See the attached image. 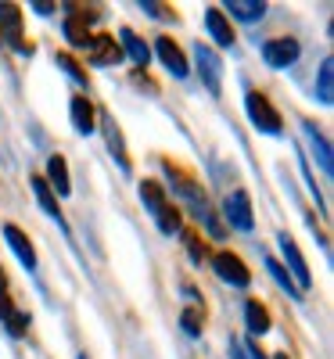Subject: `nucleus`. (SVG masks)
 <instances>
[{"label":"nucleus","mask_w":334,"mask_h":359,"mask_svg":"<svg viewBox=\"0 0 334 359\" xmlns=\"http://www.w3.org/2000/svg\"><path fill=\"white\" fill-rule=\"evenodd\" d=\"M140 198H144V205H147V212L155 216V223H159L162 233H176V230H180L176 205L166 198V191L155 184V180H144V184H140Z\"/></svg>","instance_id":"nucleus-1"},{"label":"nucleus","mask_w":334,"mask_h":359,"mask_svg":"<svg viewBox=\"0 0 334 359\" xmlns=\"http://www.w3.org/2000/svg\"><path fill=\"white\" fill-rule=\"evenodd\" d=\"M194 62H198V76H201L208 94H223V62H220V54L212 47H205V43H198Z\"/></svg>","instance_id":"nucleus-2"},{"label":"nucleus","mask_w":334,"mask_h":359,"mask_svg":"<svg viewBox=\"0 0 334 359\" xmlns=\"http://www.w3.org/2000/svg\"><path fill=\"white\" fill-rule=\"evenodd\" d=\"M245 108H248V118H252L255 130H262V133H281V115H277V108H273V104L259 94V90H248Z\"/></svg>","instance_id":"nucleus-3"},{"label":"nucleus","mask_w":334,"mask_h":359,"mask_svg":"<svg viewBox=\"0 0 334 359\" xmlns=\"http://www.w3.org/2000/svg\"><path fill=\"white\" fill-rule=\"evenodd\" d=\"M0 40L11 43L18 54H33V43L22 40V8L18 4H0Z\"/></svg>","instance_id":"nucleus-4"},{"label":"nucleus","mask_w":334,"mask_h":359,"mask_svg":"<svg viewBox=\"0 0 334 359\" xmlns=\"http://www.w3.org/2000/svg\"><path fill=\"white\" fill-rule=\"evenodd\" d=\"M86 57L94 65H101V69H108V65H115V62H123V47L115 43V36H108V33H94L86 40Z\"/></svg>","instance_id":"nucleus-5"},{"label":"nucleus","mask_w":334,"mask_h":359,"mask_svg":"<svg viewBox=\"0 0 334 359\" xmlns=\"http://www.w3.org/2000/svg\"><path fill=\"white\" fill-rule=\"evenodd\" d=\"M212 269L220 273V280H227V284H234V287H248V284H252L248 266L241 262L234 252H220L216 259H212Z\"/></svg>","instance_id":"nucleus-6"},{"label":"nucleus","mask_w":334,"mask_h":359,"mask_svg":"<svg viewBox=\"0 0 334 359\" xmlns=\"http://www.w3.org/2000/svg\"><path fill=\"white\" fill-rule=\"evenodd\" d=\"M298 40H291V36H281V40H266L262 43V57H266V65H273V69H288V65H295L298 62Z\"/></svg>","instance_id":"nucleus-7"},{"label":"nucleus","mask_w":334,"mask_h":359,"mask_svg":"<svg viewBox=\"0 0 334 359\" xmlns=\"http://www.w3.org/2000/svg\"><path fill=\"white\" fill-rule=\"evenodd\" d=\"M281 252H284V262H288V269H291V280H295V287H298V291H309V284H313V277H309V266H306V259H302L298 245L291 241L288 233H281Z\"/></svg>","instance_id":"nucleus-8"},{"label":"nucleus","mask_w":334,"mask_h":359,"mask_svg":"<svg viewBox=\"0 0 334 359\" xmlns=\"http://www.w3.org/2000/svg\"><path fill=\"white\" fill-rule=\"evenodd\" d=\"M223 216H227V223L234 226V230H252V201H248V194L245 191H234V194H227V201H223Z\"/></svg>","instance_id":"nucleus-9"},{"label":"nucleus","mask_w":334,"mask_h":359,"mask_svg":"<svg viewBox=\"0 0 334 359\" xmlns=\"http://www.w3.org/2000/svg\"><path fill=\"white\" fill-rule=\"evenodd\" d=\"M0 320H4V327L15 334V338H22L25 331H29V316L11 302V294H8V284H4V273H0Z\"/></svg>","instance_id":"nucleus-10"},{"label":"nucleus","mask_w":334,"mask_h":359,"mask_svg":"<svg viewBox=\"0 0 334 359\" xmlns=\"http://www.w3.org/2000/svg\"><path fill=\"white\" fill-rule=\"evenodd\" d=\"M155 50H159V57H162V65H166L176 79H184V76H187V57H184V50H180L169 36H159Z\"/></svg>","instance_id":"nucleus-11"},{"label":"nucleus","mask_w":334,"mask_h":359,"mask_svg":"<svg viewBox=\"0 0 334 359\" xmlns=\"http://www.w3.org/2000/svg\"><path fill=\"white\" fill-rule=\"evenodd\" d=\"M72 126H76V133H83V137H90V133L98 130V111H94V104H90L83 94L72 97Z\"/></svg>","instance_id":"nucleus-12"},{"label":"nucleus","mask_w":334,"mask_h":359,"mask_svg":"<svg viewBox=\"0 0 334 359\" xmlns=\"http://www.w3.org/2000/svg\"><path fill=\"white\" fill-rule=\"evenodd\" d=\"M4 237H8L11 252L22 259V266H25V269H33V266H36V248L29 245V237H25V233H22L15 223H4Z\"/></svg>","instance_id":"nucleus-13"},{"label":"nucleus","mask_w":334,"mask_h":359,"mask_svg":"<svg viewBox=\"0 0 334 359\" xmlns=\"http://www.w3.org/2000/svg\"><path fill=\"white\" fill-rule=\"evenodd\" d=\"M205 29L212 33V40H216L220 47H230L234 43V29H230V22H227V15L220 8H208L205 11Z\"/></svg>","instance_id":"nucleus-14"},{"label":"nucleus","mask_w":334,"mask_h":359,"mask_svg":"<svg viewBox=\"0 0 334 359\" xmlns=\"http://www.w3.org/2000/svg\"><path fill=\"white\" fill-rule=\"evenodd\" d=\"M29 187H33V194H36V201H40L44 212H47L51 219H58V226H65V219H62V208H58V198L51 194L47 180H44V176H33V180H29Z\"/></svg>","instance_id":"nucleus-15"},{"label":"nucleus","mask_w":334,"mask_h":359,"mask_svg":"<svg viewBox=\"0 0 334 359\" xmlns=\"http://www.w3.org/2000/svg\"><path fill=\"white\" fill-rule=\"evenodd\" d=\"M306 137H309V144H313V158H316V165L330 176V172H334V158H330V144H327V137H323L313 123H306Z\"/></svg>","instance_id":"nucleus-16"},{"label":"nucleus","mask_w":334,"mask_h":359,"mask_svg":"<svg viewBox=\"0 0 334 359\" xmlns=\"http://www.w3.org/2000/svg\"><path fill=\"white\" fill-rule=\"evenodd\" d=\"M105 118V137H108V151L115 155V162H119V169L123 172H130V155H126V147H123V133H119V126H115V118H108V115H101Z\"/></svg>","instance_id":"nucleus-17"},{"label":"nucleus","mask_w":334,"mask_h":359,"mask_svg":"<svg viewBox=\"0 0 334 359\" xmlns=\"http://www.w3.org/2000/svg\"><path fill=\"white\" fill-rule=\"evenodd\" d=\"M47 176H51V184H47V187H54L62 198H69L72 180H69V165H65L62 155H51V158H47Z\"/></svg>","instance_id":"nucleus-18"},{"label":"nucleus","mask_w":334,"mask_h":359,"mask_svg":"<svg viewBox=\"0 0 334 359\" xmlns=\"http://www.w3.org/2000/svg\"><path fill=\"white\" fill-rule=\"evenodd\" d=\"M65 40L76 43V47H86V40H90V25H86V15H83V11H72V15L65 18Z\"/></svg>","instance_id":"nucleus-19"},{"label":"nucleus","mask_w":334,"mask_h":359,"mask_svg":"<svg viewBox=\"0 0 334 359\" xmlns=\"http://www.w3.org/2000/svg\"><path fill=\"white\" fill-rule=\"evenodd\" d=\"M227 11L234 18H241V22H259L266 15V4H262V0H230Z\"/></svg>","instance_id":"nucleus-20"},{"label":"nucleus","mask_w":334,"mask_h":359,"mask_svg":"<svg viewBox=\"0 0 334 359\" xmlns=\"http://www.w3.org/2000/svg\"><path fill=\"white\" fill-rule=\"evenodd\" d=\"M316 94H320V101H323V104H330V101H334V62H330V57H323V62H320Z\"/></svg>","instance_id":"nucleus-21"},{"label":"nucleus","mask_w":334,"mask_h":359,"mask_svg":"<svg viewBox=\"0 0 334 359\" xmlns=\"http://www.w3.org/2000/svg\"><path fill=\"white\" fill-rule=\"evenodd\" d=\"M245 316H248V331H252V334H266V331H269V313H266L262 302H255V298L245 306Z\"/></svg>","instance_id":"nucleus-22"},{"label":"nucleus","mask_w":334,"mask_h":359,"mask_svg":"<svg viewBox=\"0 0 334 359\" xmlns=\"http://www.w3.org/2000/svg\"><path fill=\"white\" fill-rule=\"evenodd\" d=\"M123 47H126V54L133 57L137 65H147V57H151V50H147V43L133 33V29H123Z\"/></svg>","instance_id":"nucleus-23"},{"label":"nucleus","mask_w":334,"mask_h":359,"mask_svg":"<svg viewBox=\"0 0 334 359\" xmlns=\"http://www.w3.org/2000/svg\"><path fill=\"white\" fill-rule=\"evenodd\" d=\"M266 269H269V273H273V280H277V284H281V287H284V291H291V294H295V298H298V294H302V291H298V287H295V280H291V273H288V269H284V266H281V262H277V259H266Z\"/></svg>","instance_id":"nucleus-24"},{"label":"nucleus","mask_w":334,"mask_h":359,"mask_svg":"<svg viewBox=\"0 0 334 359\" xmlns=\"http://www.w3.org/2000/svg\"><path fill=\"white\" fill-rule=\"evenodd\" d=\"M184 245H187V252H191L198 262H205V259H208V248H205V241H201V237H198L194 230H184Z\"/></svg>","instance_id":"nucleus-25"},{"label":"nucleus","mask_w":334,"mask_h":359,"mask_svg":"<svg viewBox=\"0 0 334 359\" xmlns=\"http://www.w3.org/2000/svg\"><path fill=\"white\" fill-rule=\"evenodd\" d=\"M54 62H58V69H65V72H69V76H72L76 83H83V86H86V72H83V69L76 65V57H69V54H58Z\"/></svg>","instance_id":"nucleus-26"},{"label":"nucleus","mask_w":334,"mask_h":359,"mask_svg":"<svg viewBox=\"0 0 334 359\" xmlns=\"http://www.w3.org/2000/svg\"><path fill=\"white\" fill-rule=\"evenodd\" d=\"M184 331L187 334H201V313L198 309H184Z\"/></svg>","instance_id":"nucleus-27"},{"label":"nucleus","mask_w":334,"mask_h":359,"mask_svg":"<svg viewBox=\"0 0 334 359\" xmlns=\"http://www.w3.org/2000/svg\"><path fill=\"white\" fill-rule=\"evenodd\" d=\"M144 11H147V15H155V18H176L173 11H166V8L159 4V0H144Z\"/></svg>","instance_id":"nucleus-28"},{"label":"nucleus","mask_w":334,"mask_h":359,"mask_svg":"<svg viewBox=\"0 0 334 359\" xmlns=\"http://www.w3.org/2000/svg\"><path fill=\"white\" fill-rule=\"evenodd\" d=\"M230 359H245V352H241V345L230 338Z\"/></svg>","instance_id":"nucleus-29"},{"label":"nucleus","mask_w":334,"mask_h":359,"mask_svg":"<svg viewBox=\"0 0 334 359\" xmlns=\"http://www.w3.org/2000/svg\"><path fill=\"white\" fill-rule=\"evenodd\" d=\"M33 8H36V11H40V15H51V11H54V8H51V4H47V0H36V4H33Z\"/></svg>","instance_id":"nucleus-30"},{"label":"nucleus","mask_w":334,"mask_h":359,"mask_svg":"<svg viewBox=\"0 0 334 359\" xmlns=\"http://www.w3.org/2000/svg\"><path fill=\"white\" fill-rule=\"evenodd\" d=\"M277 359H288V355H277Z\"/></svg>","instance_id":"nucleus-31"},{"label":"nucleus","mask_w":334,"mask_h":359,"mask_svg":"<svg viewBox=\"0 0 334 359\" xmlns=\"http://www.w3.org/2000/svg\"><path fill=\"white\" fill-rule=\"evenodd\" d=\"M79 359H86V355H79Z\"/></svg>","instance_id":"nucleus-32"}]
</instances>
